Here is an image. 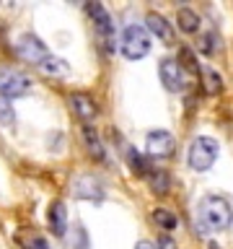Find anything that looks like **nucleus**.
<instances>
[{
  "label": "nucleus",
  "mask_w": 233,
  "mask_h": 249,
  "mask_svg": "<svg viewBox=\"0 0 233 249\" xmlns=\"http://www.w3.org/2000/svg\"><path fill=\"white\" fill-rule=\"evenodd\" d=\"M197 218L205 231H225L233 221V208L220 195H205L197 205Z\"/></svg>",
  "instance_id": "1"
},
{
  "label": "nucleus",
  "mask_w": 233,
  "mask_h": 249,
  "mask_svg": "<svg viewBox=\"0 0 233 249\" xmlns=\"http://www.w3.org/2000/svg\"><path fill=\"white\" fill-rule=\"evenodd\" d=\"M150 52V34L140 23H130L122 31V54L127 60H143Z\"/></svg>",
  "instance_id": "2"
},
{
  "label": "nucleus",
  "mask_w": 233,
  "mask_h": 249,
  "mask_svg": "<svg viewBox=\"0 0 233 249\" xmlns=\"http://www.w3.org/2000/svg\"><path fill=\"white\" fill-rule=\"evenodd\" d=\"M217 143L213 138H197V140H192V145H189V156H186V161H189V169L192 171H207L213 163L217 161Z\"/></svg>",
  "instance_id": "3"
},
{
  "label": "nucleus",
  "mask_w": 233,
  "mask_h": 249,
  "mask_svg": "<svg viewBox=\"0 0 233 249\" xmlns=\"http://www.w3.org/2000/svg\"><path fill=\"white\" fill-rule=\"evenodd\" d=\"M31 91V78L21 70H11V68H3L0 70V96L5 101H13V99H21Z\"/></svg>",
  "instance_id": "4"
},
{
  "label": "nucleus",
  "mask_w": 233,
  "mask_h": 249,
  "mask_svg": "<svg viewBox=\"0 0 233 249\" xmlns=\"http://www.w3.org/2000/svg\"><path fill=\"white\" fill-rule=\"evenodd\" d=\"M158 73H161V83L166 86L168 91H182V89H184V83H186V70L182 68V62H179V60H174V57L161 60Z\"/></svg>",
  "instance_id": "5"
},
{
  "label": "nucleus",
  "mask_w": 233,
  "mask_h": 249,
  "mask_svg": "<svg viewBox=\"0 0 233 249\" xmlns=\"http://www.w3.org/2000/svg\"><path fill=\"white\" fill-rule=\"evenodd\" d=\"M174 145L176 140L174 135H171L168 130H150L145 138V151L155 156V159H163V156H171L174 153Z\"/></svg>",
  "instance_id": "6"
},
{
  "label": "nucleus",
  "mask_w": 233,
  "mask_h": 249,
  "mask_svg": "<svg viewBox=\"0 0 233 249\" xmlns=\"http://www.w3.org/2000/svg\"><path fill=\"white\" fill-rule=\"evenodd\" d=\"M18 54L26 62H36V65H42V62L50 57V52H47V47H44V42L39 36H34V34H23L21 39H18Z\"/></svg>",
  "instance_id": "7"
},
{
  "label": "nucleus",
  "mask_w": 233,
  "mask_h": 249,
  "mask_svg": "<svg viewBox=\"0 0 233 249\" xmlns=\"http://www.w3.org/2000/svg\"><path fill=\"white\" fill-rule=\"evenodd\" d=\"M88 13H91V18L93 23H96V29H99V34L104 36V42H106V50H114V26H112V18H109V13L104 11V5L101 3H88Z\"/></svg>",
  "instance_id": "8"
},
{
  "label": "nucleus",
  "mask_w": 233,
  "mask_h": 249,
  "mask_svg": "<svg viewBox=\"0 0 233 249\" xmlns=\"http://www.w3.org/2000/svg\"><path fill=\"white\" fill-rule=\"evenodd\" d=\"M73 192H75V197H83V200H104V187H101L93 177H81V179H75V184H73Z\"/></svg>",
  "instance_id": "9"
},
{
  "label": "nucleus",
  "mask_w": 233,
  "mask_h": 249,
  "mask_svg": "<svg viewBox=\"0 0 233 249\" xmlns=\"http://www.w3.org/2000/svg\"><path fill=\"white\" fill-rule=\"evenodd\" d=\"M50 226H52L54 236H65V231H67V208H65L62 200H54L50 205Z\"/></svg>",
  "instance_id": "10"
},
{
  "label": "nucleus",
  "mask_w": 233,
  "mask_h": 249,
  "mask_svg": "<svg viewBox=\"0 0 233 249\" xmlns=\"http://www.w3.org/2000/svg\"><path fill=\"white\" fill-rule=\"evenodd\" d=\"M145 23H148V31H153L158 39H163V42H174V31H171V26H168V21L163 18L161 13H155V11H150L145 16Z\"/></svg>",
  "instance_id": "11"
},
{
  "label": "nucleus",
  "mask_w": 233,
  "mask_h": 249,
  "mask_svg": "<svg viewBox=\"0 0 233 249\" xmlns=\"http://www.w3.org/2000/svg\"><path fill=\"white\" fill-rule=\"evenodd\" d=\"M70 107H73V112L81 117L83 122H88L96 117V104H93V99L91 96H85V93H73V99H70Z\"/></svg>",
  "instance_id": "12"
},
{
  "label": "nucleus",
  "mask_w": 233,
  "mask_h": 249,
  "mask_svg": "<svg viewBox=\"0 0 233 249\" xmlns=\"http://www.w3.org/2000/svg\"><path fill=\"white\" fill-rule=\"evenodd\" d=\"M39 68H42L47 75H52V78H65V75H70V62L62 60V57H54V54H50V57H47Z\"/></svg>",
  "instance_id": "13"
},
{
  "label": "nucleus",
  "mask_w": 233,
  "mask_h": 249,
  "mask_svg": "<svg viewBox=\"0 0 233 249\" xmlns=\"http://www.w3.org/2000/svg\"><path fill=\"white\" fill-rule=\"evenodd\" d=\"M83 140H85V145H88V153L93 156V159H96V161L104 159V145H101L99 132L93 130V127H88V124L83 127Z\"/></svg>",
  "instance_id": "14"
},
{
  "label": "nucleus",
  "mask_w": 233,
  "mask_h": 249,
  "mask_svg": "<svg viewBox=\"0 0 233 249\" xmlns=\"http://www.w3.org/2000/svg\"><path fill=\"white\" fill-rule=\"evenodd\" d=\"M176 21H179V29H182L184 34H194V31L200 29V16L194 11H189V8H182L176 16Z\"/></svg>",
  "instance_id": "15"
},
{
  "label": "nucleus",
  "mask_w": 233,
  "mask_h": 249,
  "mask_svg": "<svg viewBox=\"0 0 233 249\" xmlns=\"http://www.w3.org/2000/svg\"><path fill=\"white\" fill-rule=\"evenodd\" d=\"M153 221L158 223L163 231H174L176 226H179L176 213H171V210H166V208H155V210H153Z\"/></svg>",
  "instance_id": "16"
},
{
  "label": "nucleus",
  "mask_w": 233,
  "mask_h": 249,
  "mask_svg": "<svg viewBox=\"0 0 233 249\" xmlns=\"http://www.w3.org/2000/svg\"><path fill=\"white\" fill-rule=\"evenodd\" d=\"M148 182H150V190L155 195H166L168 192V177H166V171L163 169H155L150 177H148Z\"/></svg>",
  "instance_id": "17"
},
{
  "label": "nucleus",
  "mask_w": 233,
  "mask_h": 249,
  "mask_svg": "<svg viewBox=\"0 0 233 249\" xmlns=\"http://www.w3.org/2000/svg\"><path fill=\"white\" fill-rule=\"evenodd\" d=\"M70 249H88V233L81 223H75L70 231Z\"/></svg>",
  "instance_id": "18"
},
{
  "label": "nucleus",
  "mask_w": 233,
  "mask_h": 249,
  "mask_svg": "<svg viewBox=\"0 0 233 249\" xmlns=\"http://www.w3.org/2000/svg\"><path fill=\"white\" fill-rule=\"evenodd\" d=\"M202 78H205V91H207V93H217V91L223 89L220 75H217L213 68H202Z\"/></svg>",
  "instance_id": "19"
},
{
  "label": "nucleus",
  "mask_w": 233,
  "mask_h": 249,
  "mask_svg": "<svg viewBox=\"0 0 233 249\" xmlns=\"http://www.w3.org/2000/svg\"><path fill=\"white\" fill-rule=\"evenodd\" d=\"M179 62H182L184 70H192V73H200V65H197V57H194V52L189 47H182V52H179Z\"/></svg>",
  "instance_id": "20"
},
{
  "label": "nucleus",
  "mask_w": 233,
  "mask_h": 249,
  "mask_svg": "<svg viewBox=\"0 0 233 249\" xmlns=\"http://www.w3.org/2000/svg\"><path fill=\"white\" fill-rule=\"evenodd\" d=\"M127 161H130V169L135 171V174H140V177H143L145 171H148L145 161H143V156H140V153L135 151V148H130V151H127Z\"/></svg>",
  "instance_id": "21"
},
{
  "label": "nucleus",
  "mask_w": 233,
  "mask_h": 249,
  "mask_svg": "<svg viewBox=\"0 0 233 249\" xmlns=\"http://www.w3.org/2000/svg\"><path fill=\"white\" fill-rule=\"evenodd\" d=\"M13 122H16V114H13V107H11V101H0V124H5V127H13Z\"/></svg>",
  "instance_id": "22"
},
{
  "label": "nucleus",
  "mask_w": 233,
  "mask_h": 249,
  "mask_svg": "<svg viewBox=\"0 0 233 249\" xmlns=\"http://www.w3.org/2000/svg\"><path fill=\"white\" fill-rule=\"evenodd\" d=\"M213 42H215V36H202V39H200V47H197V50H200L202 54H213V52H215Z\"/></svg>",
  "instance_id": "23"
},
{
  "label": "nucleus",
  "mask_w": 233,
  "mask_h": 249,
  "mask_svg": "<svg viewBox=\"0 0 233 249\" xmlns=\"http://www.w3.org/2000/svg\"><path fill=\"white\" fill-rule=\"evenodd\" d=\"M26 249H50V247H47V241H44V239L31 236V239L26 241Z\"/></svg>",
  "instance_id": "24"
},
{
  "label": "nucleus",
  "mask_w": 233,
  "mask_h": 249,
  "mask_svg": "<svg viewBox=\"0 0 233 249\" xmlns=\"http://www.w3.org/2000/svg\"><path fill=\"white\" fill-rule=\"evenodd\" d=\"M158 249H179V247H176V241L171 236H161L158 239Z\"/></svg>",
  "instance_id": "25"
},
{
  "label": "nucleus",
  "mask_w": 233,
  "mask_h": 249,
  "mask_svg": "<svg viewBox=\"0 0 233 249\" xmlns=\"http://www.w3.org/2000/svg\"><path fill=\"white\" fill-rule=\"evenodd\" d=\"M135 249H155V247L150 244V241H137V244H135Z\"/></svg>",
  "instance_id": "26"
}]
</instances>
